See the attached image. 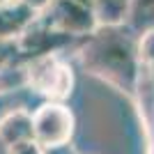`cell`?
I'll list each match as a JSON object with an SVG mask.
<instances>
[{
  "mask_svg": "<svg viewBox=\"0 0 154 154\" xmlns=\"http://www.w3.org/2000/svg\"><path fill=\"white\" fill-rule=\"evenodd\" d=\"M76 58L88 74L134 97L140 76L138 37L127 26H99L76 48Z\"/></svg>",
  "mask_w": 154,
  "mask_h": 154,
  "instance_id": "6da1fadb",
  "label": "cell"
},
{
  "mask_svg": "<svg viewBox=\"0 0 154 154\" xmlns=\"http://www.w3.org/2000/svg\"><path fill=\"white\" fill-rule=\"evenodd\" d=\"M0 154H9V147H7L5 143H0Z\"/></svg>",
  "mask_w": 154,
  "mask_h": 154,
  "instance_id": "5bb4252c",
  "label": "cell"
},
{
  "mask_svg": "<svg viewBox=\"0 0 154 154\" xmlns=\"http://www.w3.org/2000/svg\"><path fill=\"white\" fill-rule=\"evenodd\" d=\"M147 154H154V140L149 143V147H147Z\"/></svg>",
  "mask_w": 154,
  "mask_h": 154,
  "instance_id": "9a60e30c",
  "label": "cell"
},
{
  "mask_svg": "<svg viewBox=\"0 0 154 154\" xmlns=\"http://www.w3.org/2000/svg\"><path fill=\"white\" fill-rule=\"evenodd\" d=\"M131 0H94V12L101 26H122Z\"/></svg>",
  "mask_w": 154,
  "mask_h": 154,
  "instance_id": "9c48e42d",
  "label": "cell"
},
{
  "mask_svg": "<svg viewBox=\"0 0 154 154\" xmlns=\"http://www.w3.org/2000/svg\"><path fill=\"white\" fill-rule=\"evenodd\" d=\"M81 42L83 39H74L69 35H62V32L53 30L48 23H44L37 16L23 30V35L16 39V46L21 51V58L28 62L32 58H44V55H64L67 51L76 53Z\"/></svg>",
  "mask_w": 154,
  "mask_h": 154,
  "instance_id": "5b68a950",
  "label": "cell"
},
{
  "mask_svg": "<svg viewBox=\"0 0 154 154\" xmlns=\"http://www.w3.org/2000/svg\"><path fill=\"white\" fill-rule=\"evenodd\" d=\"M9 154H44V147L39 145L37 140H26L9 147Z\"/></svg>",
  "mask_w": 154,
  "mask_h": 154,
  "instance_id": "8fae6325",
  "label": "cell"
},
{
  "mask_svg": "<svg viewBox=\"0 0 154 154\" xmlns=\"http://www.w3.org/2000/svg\"><path fill=\"white\" fill-rule=\"evenodd\" d=\"M35 140L32 134V113L26 108H12L0 115V143L14 147L19 143Z\"/></svg>",
  "mask_w": 154,
  "mask_h": 154,
  "instance_id": "8992f818",
  "label": "cell"
},
{
  "mask_svg": "<svg viewBox=\"0 0 154 154\" xmlns=\"http://www.w3.org/2000/svg\"><path fill=\"white\" fill-rule=\"evenodd\" d=\"M37 19L35 14L23 7L19 0H14L9 5L0 7V42H12L23 35L28 26Z\"/></svg>",
  "mask_w": 154,
  "mask_h": 154,
  "instance_id": "52a82bcc",
  "label": "cell"
},
{
  "mask_svg": "<svg viewBox=\"0 0 154 154\" xmlns=\"http://www.w3.org/2000/svg\"><path fill=\"white\" fill-rule=\"evenodd\" d=\"M19 2H21L23 7H28V9H30L35 16H42V14H44L46 9L51 7L53 0H19Z\"/></svg>",
  "mask_w": 154,
  "mask_h": 154,
  "instance_id": "7c38bea8",
  "label": "cell"
},
{
  "mask_svg": "<svg viewBox=\"0 0 154 154\" xmlns=\"http://www.w3.org/2000/svg\"><path fill=\"white\" fill-rule=\"evenodd\" d=\"M76 131V117L62 101H44L32 113V134L42 147L69 145Z\"/></svg>",
  "mask_w": 154,
  "mask_h": 154,
  "instance_id": "3957f363",
  "label": "cell"
},
{
  "mask_svg": "<svg viewBox=\"0 0 154 154\" xmlns=\"http://www.w3.org/2000/svg\"><path fill=\"white\" fill-rule=\"evenodd\" d=\"M44 154H76V149L69 143V145H60V147H46Z\"/></svg>",
  "mask_w": 154,
  "mask_h": 154,
  "instance_id": "4fadbf2b",
  "label": "cell"
},
{
  "mask_svg": "<svg viewBox=\"0 0 154 154\" xmlns=\"http://www.w3.org/2000/svg\"><path fill=\"white\" fill-rule=\"evenodd\" d=\"M23 76L28 90L44 97L46 101L64 103L76 85L74 69L64 55H44V58L28 60L23 64Z\"/></svg>",
  "mask_w": 154,
  "mask_h": 154,
  "instance_id": "7a4b0ae2",
  "label": "cell"
},
{
  "mask_svg": "<svg viewBox=\"0 0 154 154\" xmlns=\"http://www.w3.org/2000/svg\"><path fill=\"white\" fill-rule=\"evenodd\" d=\"M124 26L136 37L154 30V0H131Z\"/></svg>",
  "mask_w": 154,
  "mask_h": 154,
  "instance_id": "ba28073f",
  "label": "cell"
},
{
  "mask_svg": "<svg viewBox=\"0 0 154 154\" xmlns=\"http://www.w3.org/2000/svg\"><path fill=\"white\" fill-rule=\"evenodd\" d=\"M9 2H14V0H0V7H5V5H9Z\"/></svg>",
  "mask_w": 154,
  "mask_h": 154,
  "instance_id": "2e32d148",
  "label": "cell"
},
{
  "mask_svg": "<svg viewBox=\"0 0 154 154\" xmlns=\"http://www.w3.org/2000/svg\"><path fill=\"white\" fill-rule=\"evenodd\" d=\"M138 60H140V67L154 69V30L138 37Z\"/></svg>",
  "mask_w": 154,
  "mask_h": 154,
  "instance_id": "30bf717a",
  "label": "cell"
},
{
  "mask_svg": "<svg viewBox=\"0 0 154 154\" xmlns=\"http://www.w3.org/2000/svg\"><path fill=\"white\" fill-rule=\"evenodd\" d=\"M39 19L48 23L53 30L69 35L74 39H85L90 37L97 28L101 26L97 19L94 7L83 5L78 0H53L51 7L46 9Z\"/></svg>",
  "mask_w": 154,
  "mask_h": 154,
  "instance_id": "277c9868",
  "label": "cell"
}]
</instances>
